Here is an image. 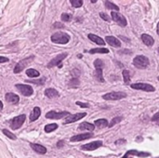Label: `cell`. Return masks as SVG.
I'll list each match as a JSON object with an SVG mask.
<instances>
[{"label":"cell","instance_id":"cell-38","mask_svg":"<svg viewBox=\"0 0 159 158\" xmlns=\"http://www.w3.org/2000/svg\"><path fill=\"white\" fill-rule=\"evenodd\" d=\"M76 104L79 105L82 108H89V105L88 103H83V102H76Z\"/></svg>","mask_w":159,"mask_h":158},{"label":"cell","instance_id":"cell-34","mask_svg":"<svg viewBox=\"0 0 159 158\" xmlns=\"http://www.w3.org/2000/svg\"><path fill=\"white\" fill-rule=\"evenodd\" d=\"M71 19H72V16L70 14H67V13L62 14V20L63 21H71Z\"/></svg>","mask_w":159,"mask_h":158},{"label":"cell","instance_id":"cell-40","mask_svg":"<svg viewBox=\"0 0 159 158\" xmlns=\"http://www.w3.org/2000/svg\"><path fill=\"white\" fill-rule=\"evenodd\" d=\"M54 27L55 28H63V25L60 22H56V23H54Z\"/></svg>","mask_w":159,"mask_h":158},{"label":"cell","instance_id":"cell-19","mask_svg":"<svg viewBox=\"0 0 159 158\" xmlns=\"http://www.w3.org/2000/svg\"><path fill=\"white\" fill-rule=\"evenodd\" d=\"M88 36H89V38L92 42L96 43L97 45H101V46H104V45H105V41H104L102 38H101L100 36H98V35H96V34H89Z\"/></svg>","mask_w":159,"mask_h":158},{"label":"cell","instance_id":"cell-46","mask_svg":"<svg viewBox=\"0 0 159 158\" xmlns=\"http://www.w3.org/2000/svg\"><path fill=\"white\" fill-rule=\"evenodd\" d=\"M158 80H159V76H158Z\"/></svg>","mask_w":159,"mask_h":158},{"label":"cell","instance_id":"cell-20","mask_svg":"<svg viewBox=\"0 0 159 158\" xmlns=\"http://www.w3.org/2000/svg\"><path fill=\"white\" fill-rule=\"evenodd\" d=\"M40 114H41L40 108L39 107H34L33 109V112L30 114V121H32V122H33V121H35L36 119H38Z\"/></svg>","mask_w":159,"mask_h":158},{"label":"cell","instance_id":"cell-7","mask_svg":"<svg viewBox=\"0 0 159 158\" xmlns=\"http://www.w3.org/2000/svg\"><path fill=\"white\" fill-rule=\"evenodd\" d=\"M111 16H112V19L118 24L119 26H121V27L127 26V24H128L127 20H126V18L123 15H122V14H119L118 12L113 11L112 13H111Z\"/></svg>","mask_w":159,"mask_h":158},{"label":"cell","instance_id":"cell-36","mask_svg":"<svg viewBox=\"0 0 159 158\" xmlns=\"http://www.w3.org/2000/svg\"><path fill=\"white\" fill-rule=\"evenodd\" d=\"M100 17H101L102 20L106 21H111V19L109 18V16H108L106 13H104V12H101V13H100Z\"/></svg>","mask_w":159,"mask_h":158},{"label":"cell","instance_id":"cell-21","mask_svg":"<svg viewBox=\"0 0 159 158\" xmlns=\"http://www.w3.org/2000/svg\"><path fill=\"white\" fill-rule=\"evenodd\" d=\"M45 95L47 97V98L52 99V98H56V97L59 96V92L54 89H47L45 90Z\"/></svg>","mask_w":159,"mask_h":158},{"label":"cell","instance_id":"cell-3","mask_svg":"<svg viewBox=\"0 0 159 158\" xmlns=\"http://www.w3.org/2000/svg\"><path fill=\"white\" fill-rule=\"evenodd\" d=\"M127 97V94L125 92L122 91H113V92H109L107 94H104L102 96V99L106 101H118L121 99H124Z\"/></svg>","mask_w":159,"mask_h":158},{"label":"cell","instance_id":"cell-42","mask_svg":"<svg viewBox=\"0 0 159 158\" xmlns=\"http://www.w3.org/2000/svg\"><path fill=\"white\" fill-rule=\"evenodd\" d=\"M3 109V103H2V102H0V111H1Z\"/></svg>","mask_w":159,"mask_h":158},{"label":"cell","instance_id":"cell-14","mask_svg":"<svg viewBox=\"0 0 159 158\" xmlns=\"http://www.w3.org/2000/svg\"><path fill=\"white\" fill-rule=\"evenodd\" d=\"M105 40L110 46H112L114 47H121V42L119 41V39L115 37V36H111V35L106 36Z\"/></svg>","mask_w":159,"mask_h":158},{"label":"cell","instance_id":"cell-39","mask_svg":"<svg viewBox=\"0 0 159 158\" xmlns=\"http://www.w3.org/2000/svg\"><path fill=\"white\" fill-rule=\"evenodd\" d=\"M7 62H8V58L0 56V63H7Z\"/></svg>","mask_w":159,"mask_h":158},{"label":"cell","instance_id":"cell-31","mask_svg":"<svg viewBox=\"0 0 159 158\" xmlns=\"http://www.w3.org/2000/svg\"><path fill=\"white\" fill-rule=\"evenodd\" d=\"M121 121H122V117H121V116H117V117H115L114 119H112L111 123H110V124L108 125V127H114L115 125H116L117 123L121 122Z\"/></svg>","mask_w":159,"mask_h":158},{"label":"cell","instance_id":"cell-22","mask_svg":"<svg viewBox=\"0 0 159 158\" xmlns=\"http://www.w3.org/2000/svg\"><path fill=\"white\" fill-rule=\"evenodd\" d=\"M80 130H89V131H93L94 128H95V126L90 124V123H88V122H83L79 125V127H78Z\"/></svg>","mask_w":159,"mask_h":158},{"label":"cell","instance_id":"cell-13","mask_svg":"<svg viewBox=\"0 0 159 158\" xmlns=\"http://www.w3.org/2000/svg\"><path fill=\"white\" fill-rule=\"evenodd\" d=\"M93 137V134L92 133H85V134H78V135H76V136H73L70 140L75 142V141H81V140H88V139H90Z\"/></svg>","mask_w":159,"mask_h":158},{"label":"cell","instance_id":"cell-45","mask_svg":"<svg viewBox=\"0 0 159 158\" xmlns=\"http://www.w3.org/2000/svg\"><path fill=\"white\" fill-rule=\"evenodd\" d=\"M158 53H159V48H158Z\"/></svg>","mask_w":159,"mask_h":158},{"label":"cell","instance_id":"cell-44","mask_svg":"<svg viewBox=\"0 0 159 158\" xmlns=\"http://www.w3.org/2000/svg\"><path fill=\"white\" fill-rule=\"evenodd\" d=\"M90 1H91V3H96L98 0H90Z\"/></svg>","mask_w":159,"mask_h":158},{"label":"cell","instance_id":"cell-2","mask_svg":"<svg viewBox=\"0 0 159 158\" xmlns=\"http://www.w3.org/2000/svg\"><path fill=\"white\" fill-rule=\"evenodd\" d=\"M149 60L147 57L143 55H138L137 57L134 58L133 60V65L137 67L138 69H145L149 65Z\"/></svg>","mask_w":159,"mask_h":158},{"label":"cell","instance_id":"cell-12","mask_svg":"<svg viewBox=\"0 0 159 158\" xmlns=\"http://www.w3.org/2000/svg\"><path fill=\"white\" fill-rule=\"evenodd\" d=\"M67 57V53H62V54H59L58 56H56L54 59H52L50 60V63L47 64V67L48 68H52L54 66H57L59 65L60 63L63 62V60Z\"/></svg>","mask_w":159,"mask_h":158},{"label":"cell","instance_id":"cell-26","mask_svg":"<svg viewBox=\"0 0 159 158\" xmlns=\"http://www.w3.org/2000/svg\"><path fill=\"white\" fill-rule=\"evenodd\" d=\"M26 74H27V76H28L29 77H32V78H34V77H38V76H40L39 72L36 71V70H34V69H28V70L26 71Z\"/></svg>","mask_w":159,"mask_h":158},{"label":"cell","instance_id":"cell-17","mask_svg":"<svg viewBox=\"0 0 159 158\" xmlns=\"http://www.w3.org/2000/svg\"><path fill=\"white\" fill-rule=\"evenodd\" d=\"M5 98H6V101L10 102V103H13V104H16L19 102L20 101V98H19V96L14 94V93H7L6 96H5Z\"/></svg>","mask_w":159,"mask_h":158},{"label":"cell","instance_id":"cell-23","mask_svg":"<svg viewBox=\"0 0 159 158\" xmlns=\"http://www.w3.org/2000/svg\"><path fill=\"white\" fill-rule=\"evenodd\" d=\"M94 76L99 82H101V83L104 82L103 76H102V68H96V71L94 73Z\"/></svg>","mask_w":159,"mask_h":158},{"label":"cell","instance_id":"cell-41","mask_svg":"<svg viewBox=\"0 0 159 158\" xmlns=\"http://www.w3.org/2000/svg\"><path fill=\"white\" fill-rule=\"evenodd\" d=\"M63 145V140H60V141H59V142H58L57 146H58V147H62Z\"/></svg>","mask_w":159,"mask_h":158},{"label":"cell","instance_id":"cell-9","mask_svg":"<svg viewBox=\"0 0 159 158\" xmlns=\"http://www.w3.org/2000/svg\"><path fill=\"white\" fill-rule=\"evenodd\" d=\"M16 88L17 89H19V91L23 95V96H31L33 93H34V90L32 89V87L28 86V85H21V84H18L16 85Z\"/></svg>","mask_w":159,"mask_h":158},{"label":"cell","instance_id":"cell-5","mask_svg":"<svg viewBox=\"0 0 159 158\" xmlns=\"http://www.w3.org/2000/svg\"><path fill=\"white\" fill-rule=\"evenodd\" d=\"M34 59V56H31V57H29V58H26V59H24V60H21V62H19L18 63H17V65L15 66V68H14V74H19V73H21L23 69H25L26 67H27V65L29 64V63H32V60Z\"/></svg>","mask_w":159,"mask_h":158},{"label":"cell","instance_id":"cell-6","mask_svg":"<svg viewBox=\"0 0 159 158\" xmlns=\"http://www.w3.org/2000/svg\"><path fill=\"white\" fill-rule=\"evenodd\" d=\"M131 88L137 90H142L146 92H153L155 90V89L150 84H146V83H135V84H131Z\"/></svg>","mask_w":159,"mask_h":158},{"label":"cell","instance_id":"cell-35","mask_svg":"<svg viewBox=\"0 0 159 158\" xmlns=\"http://www.w3.org/2000/svg\"><path fill=\"white\" fill-rule=\"evenodd\" d=\"M26 82H28V83H34V84L43 85L44 82H45V78H41L40 80H26Z\"/></svg>","mask_w":159,"mask_h":158},{"label":"cell","instance_id":"cell-29","mask_svg":"<svg viewBox=\"0 0 159 158\" xmlns=\"http://www.w3.org/2000/svg\"><path fill=\"white\" fill-rule=\"evenodd\" d=\"M123 78H124V82L126 84H128L130 82V75L129 72L128 70H123Z\"/></svg>","mask_w":159,"mask_h":158},{"label":"cell","instance_id":"cell-25","mask_svg":"<svg viewBox=\"0 0 159 158\" xmlns=\"http://www.w3.org/2000/svg\"><path fill=\"white\" fill-rule=\"evenodd\" d=\"M90 54H97V53H102V54H105V53H109V50L105 47H97V48H92V50H89Z\"/></svg>","mask_w":159,"mask_h":158},{"label":"cell","instance_id":"cell-43","mask_svg":"<svg viewBox=\"0 0 159 158\" xmlns=\"http://www.w3.org/2000/svg\"><path fill=\"white\" fill-rule=\"evenodd\" d=\"M157 34H158V35H159V22H158V24H157Z\"/></svg>","mask_w":159,"mask_h":158},{"label":"cell","instance_id":"cell-4","mask_svg":"<svg viewBox=\"0 0 159 158\" xmlns=\"http://www.w3.org/2000/svg\"><path fill=\"white\" fill-rule=\"evenodd\" d=\"M26 119V115L25 114H21L18 115L16 117H14L12 120H10L9 122V126L12 129H19L24 123V121Z\"/></svg>","mask_w":159,"mask_h":158},{"label":"cell","instance_id":"cell-27","mask_svg":"<svg viewBox=\"0 0 159 158\" xmlns=\"http://www.w3.org/2000/svg\"><path fill=\"white\" fill-rule=\"evenodd\" d=\"M57 128H58V125L55 124V123H53V124L47 125V126L45 127V131H46L47 133H50V132L56 130Z\"/></svg>","mask_w":159,"mask_h":158},{"label":"cell","instance_id":"cell-28","mask_svg":"<svg viewBox=\"0 0 159 158\" xmlns=\"http://www.w3.org/2000/svg\"><path fill=\"white\" fill-rule=\"evenodd\" d=\"M105 7L108 8V9H112V10H115V11H118L119 10V8L113 4L112 2H110V1H105Z\"/></svg>","mask_w":159,"mask_h":158},{"label":"cell","instance_id":"cell-11","mask_svg":"<svg viewBox=\"0 0 159 158\" xmlns=\"http://www.w3.org/2000/svg\"><path fill=\"white\" fill-rule=\"evenodd\" d=\"M86 115H87V114H86V113H79V114H69V115H67V117H66V119L64 121V124H70V123L76 122V121L82 119Z\"/></svg>","mask_w":159,"mask_h":158},{"label":"cell","instance_id":"cell-16","mask_svg":"<svg viewBox=\"0 0 159 158\" xmlns=\"http://www.w3.org/2000/svg\"><path fill=\"white\" fill-rule=\"evenodd\" d=\"M30 146L31 148L37 153H40V154H45L47 153V149L46 147L42 146L40 144H36V143H30Z\"/></svg>","mask_w":159,"mask_h":158},{"label":"cell","instance_id":"cell-8","mask_svg":"<svg viewBox=\"0 0 159 158\" xmlns=\"http://www.w3.org/2000/svg\"><path fill=\"white\" fill-rule=\"evenodd\" d=\"M101 146H102V140H96V141H92L90 143L85 144L81 146V149L84 151H94L98 148H100Z\"/></svg>","mask_w":159,"mask_h":158},{"label":"cell","instance_id":"cell-18","mask_svg":"<svg viewBox=\"0 0 159 158\" xmlns=\"http://www.w3.org/2000/svg\"><path fill=\"white\" fill-rule=\"evenodd\" d=\"M141 40H142V42H143L146 46H148V47H152V46L154 44V38L152 37L151 35L146 34H141Z\"/></svg>","mask_w":159,"mask_h":158},{"label":"cell","instance_id":"cell-37","mask_svg":"<svg viewBox=\"0 0 159 158\" xmlns=\"http://www.w3.org/2000/svg\"><path fill=\"white\" fill-rule=\"evenodd\" d=\"M152 121H154V122H159V112L156 113V114L152 117Z\"/></svg>","mask_w":159,"mask_h":158},{"label":"cell","instance_id":"cell-10","mask_svg":"<svg viewBox=\"0 0 159 158\" xmlns=\"http://www.w3.org/2000/svg\"><path fill=\"white\" fill-rule=\"evenodd\" d=\"M67 115H69L68 112H60V113H58V112H55V111H50L46 114V117L48 118V119L59 120V119H62V118H63Z\"/></svg>","mask_w":159,"mask_h":158},{"label":"cell","instance_id":"cell-1","mask_svg":"<svg viewBox=\"0 0 159 158\" xmlns=\"http://www.w3.org/2000/svg\"><path fill=\"white\" fill-rule=\"evenodd\" d=\"M51 41L56 44H67L70 41V36L66 33L58 32L51 35Z\"/></svg>","mask_w":159,"mask_h":158},{"label":"cell","instance_id":"cell-33","mask_svg":"<svg viewBox=\"0 0 159 158\" xmlns=\"http://www.w3.org/2000/svg\"><path fill=\"white\" fill-rule=\"evenodd\" d=\"M94 66H95V68H103V66H104V63H103V62L102 60H100V59H97L95 62H94Z\"/></svg>","mask_w":159,"mask_h":158},{"label":"cell","instance_id":"cell-30","mask_svg":"<svg viewBox=\"0 0 159 158\" xmlns=\"http://www.w3.org/2000/svg\"><path fill=\"white\" fill-rule=\"evenodd\" d=\"M70 2L74 8H80L83 5V0H70Z\"/></svg>","mask_w":159,"mask_h":158},{"label":"cell","instance_id":"cell-24","mask_svg":"<svg viewBox=\"0 0 159 158\" xmlns=\"http://www.w3.org/2000/svg\"><path fill=\"white\" fill-rule=\"evenodd\" d=\"M94 125L99 128H104V127H108L109 124H108V121L106 119H98L95 121Z\"/></svg>","mask_w":159,"mask_h":158},{"label":"cell","instance_id":"cell-47","mask_svg":"<svg viewBox=\"0 0 159 158\" xmlns=\"http://www.w3.org/2000/svg\"><path fill=\"white\" fill-rule=\"evenodd\" d=\"M158 158H159V157H158Z\"/></svg>","mask_w":159,"mask_h":158},{"label":"cell","instance_id":"cell-32","mask_svg":"<svg viewBox=\"0 0 159 158\" xmlns=\"http://www.w3.org/2000/svg\"><path fill=\"white\" fill-rule=\"evenodd\" d=\"M3 133H4V134H5L8 138H9L10 140H16V139H17L16 136H15L14 134H12V133H11L9 130H8V129H3Z\"/></svg>","mask_w":159,"mask_h":158},{"label":"cell","instance_id":"cell-15","mask_svg":"<svg viewBox=\"0 0 159 158\" xmlns=\"http://www.w3.org/2000/svg\"><path fill=\"white\" fill-rule=\"evenodd\" d=\"M128 155H136L139 157H147V156H150V153H144V152H138L136 150H131V151H128L126 154L124 155V157H122V158H128Z\"/></svg>","mask_w":159,"mask_h":158}]
</instances>
